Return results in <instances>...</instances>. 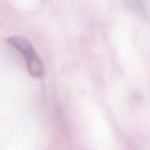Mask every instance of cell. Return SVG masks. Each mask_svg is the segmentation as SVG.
Wrapping results in <instances>:
<instances>
[{
	"mask_svg": "<svg viewBox=\"0 0 150 150\" xmlns=\"http://www.w3.org/2000/svg\"><path fill=\"white\" fill-rule=\"evenodd\" d=\"M7 42L24 57L28 72L32 77L40 78L43 76L45 73L43 63L28 40L22 37L15 36L8 38Z\"/></svg>",
	"mask_w": 150,
	"mask_h": 150,
	"instance_id": "1",
	"label": "cell"
}]
</instances>
